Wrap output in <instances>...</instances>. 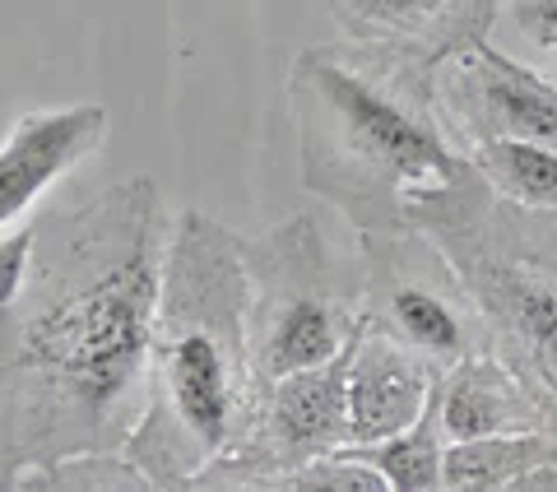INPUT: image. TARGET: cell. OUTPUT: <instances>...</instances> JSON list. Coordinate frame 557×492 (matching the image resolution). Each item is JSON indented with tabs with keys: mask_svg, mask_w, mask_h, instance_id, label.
<instances>
[{
	"mask_svg": "<svg viewBox=\"0 0 557 492\" xmlns=\"http://www.w3.org/2000/svg\"><path fill=\"white\" fill-rule=\"evenodd\" d=\"M172 223L153 177L33 223V266L0 303V483L126 446L149 399Z\"/></svg>",
	"mask_w": 557,
	"mask_h": 492,
	"instance_id": "1",
	"label": "cell"
},
{
	"mask_svg": "<svg viewBox=\"0 0 557 492\" xmlns=\"http://www.w3.org/2000/svg\"><path fill=\"white\" fill-rule=\"evenodd\" d=\"M284 94L302 190L358 233L413 227L474 172L442 102V70L405 51L358 38L311 42L293 57Z\"/></svg>",
	"mask_w": 557,
	"mask_h": 492,
	"instance_id": "2",
	"label": "cell"
},
{
	"mask_svg": "<svg viewBox=\"0 0 557 492\" xmlns=\"http://www.w3.org/2000/svg\"><path fill=\"white\" fill-rule=\"evenodd\" d=\"M260 391L242 233L205 209H182L168 242L149 399L121 451L145 469L153 492H190L200 469L247 436Z\"/></svg>",
	"mask_w": 557,
	"mask_h": 492,
	"instance_id": "3",
	"label": "cell"
},
{
	"mask_svg": "<svg viewBox=\"0 0 557 492\" xmlns=\"http://www.w3.org/2000/svg\"><path fill=\"white\" fill-rule=\"evenodd\" d=\"M413 227L460 266L487 321V348L530 385L557 432V209L502 200L474 168Z\"/></svg>",
	"mask_w": 557,
	"mask_h": 492,
	"instance_id": "4",
	"label": "cell"
},
{
	"mask_svg": "<svg viewBox=\"0 0 557 492\" xmlns=\"http://www.w3.org/2000/svg\"><path fill=\"white\" fill-rule=\"evenodd\" d=\"M247 266V335L260 385L321 367L368 330L362 266L330 246L317 214H288L265 233L242 237Z\"/></svg>",
	"mask_w": 557,
	"mask_h": 492,
	"instance_id": "5",
	"label": "cell"
},
{
	"mask_svg": "<svg viewBox=\"0 0 557 492\" xmlns=\"http://www.w3.org/2000/svg\"><path fill=\"white\" fill-rule=\"evenodd\" d=\"M358 266L372 330L418 348L442 372L487 348V321L474 293L432 233L423 227L358 233Z\"/></svg>",
	"mask_w": 557,
	"mask_h": 492,
	"instance_id": "6",
	"label": "cell"
},
{
	"mask_svg": "<svg viewBox=\"0 0 557 492\" xmlns=\"http://www.w3.org/2000/svg\"><path fill=\"white\" fill-rule=\"evenodd\" d=\"M348 358L354 348L270 381L256 399L247 436L200 469L190 492H270L274 479L348 446Z\"/></svg>",
	"mask_w": 557,
	"mask_h": 492,
	"instance_id": "7",
	"label": "cell"
},
{
	"mask_svg": "<svg viewBox=\"0 0 557 492\" xmlns=\"http://www.w3.org/2000/svg\"><path fill=\"white\" fill-rule=\"evenodd\" d=\"M442 102L465 145L530 139L557 149V84L487 42L442 65Z\"/></svg>",
	"mask_w": 557,
	"mask_h": 492,
	"instance_id": "8",
	"label": "cell"
},
{
	"mask_svg": "<svg viewBox=\"0 0 557 492\" xmlns=\"http://www.w3.org/2000/svg\"><path fill=\"white\" fill-rule=\"evenodd\" d=\"M102 139H108L102 102H70V108H42L10 121L0 145V223H20L65 172L102 149Z\"/></svg>",
	"mask_w": 557,
	"mask_h": 492,
	"instance_id": "9",
	"label": "cell"
},
{
	"mask_svg": "<svg viewBox=\"0 0 557 492\" xmlns=\"http://www.w3.org/2000/svg\"><path fill=\"white\" fill-rule=\"evenodd\" d=\"M344 38L405 51L432 70L487 42L502 0H325Z\"/></svg>",
	"mask_w": 557,
	"mask_h": 492,
	"instance_id": "10",
	"label": "cell"
},
{
	"mask_svg": "<svg viewBox=\"0 0 557 492\" xmlns=\"http://www.w3.org/2000/svg\"><path fill=\"white\" fill-rule=\"evenodd\" d=\"M442 367L381 330H362L348 358V446L423 423L442 391Z\"/></svg>",
	"mask_w": 557,
	"mask_h": 492,
	"instance_id": "11",
	"label": "cell"
},
{
	"mask_svg": "<svg viewBox=\"0 0 557 492\" xmlns=\"http://www.w3.org/2000/svg\"><path fill=\"white\" fill-rule=\"evenodd\" d=\"M432 418H437L446 442H479V436H511V432L548 428L534 391L493 348L456 362L442 377V391L432 399Z\"/></svg>",
	"mask_w": 557,
	"mask_h": 492,
	"instance_id": "12",
	"label": "cell"
},
{
	"mask_svg": "<svg viewBox=\"0 0 557 492\" xmlns=\"http://www.w3.org/2000/svg\"><path fill=\"white\" fill-rule=\"evenodd\" d=\"M446 436L437 428V418L413 423L395 436H381V442H354V446H339L344 455L372 465L381 479H386L395 492H437L442 488V473H446Z\"/></svg>",
	"mask_w": 557,
	"mask_h": 492,
	"instance_id": "13",
	"label": "cell"
},
{
	"mask_svg": "<svg viewBox=\"0 0 557 492\" xmlns=\"http://www.w3.org/2000/svg\"><path fill=\"white\" fill-rule=\"evenodd\" d=\"M469 158L502 200L557 209V149L530 145V139H474Z\"/></svg>",
	"mask_w": 557,
	"mask_h": 492,
	"instance_id": "14",
	"label": "cell"
},
{
	"mask_svg": "<svg viewBox=\"0 0 557 492\" xmlns=\"http://www.w3.org/2000/svg\"><path fill=\"white\" fill-rule=\"evenodd\" d=\"M5 492H153L126 451H94V455H70V460L24 469L20 479L0 483Z\"/></svg>",
	"mask_w": 557,
	"mask_h": 492,
	"instance_id": "15",
	"label": "cell"
},
{
	"mask_svg": "<svg viewBox=\"0 0 557 492\" xmlns=\"http://www.w3.org/2000/svg\"><path fill=\"white\" fill-rule=\"evenodd\" d=\"M28 266H33V223H24L20 233L5 227V237H0V303L24 284Z\"/></svg>",
	"mask_w": 557,
	"mask_h": 492,
	"instance_id": "16",
	"label": "cell"
},
{
	"mask_svg": "<svg viewBox=\"0 0 557 492\" xmlns=\"http://www.w3.org/2000/svg\"><path fill=\"white\" fill-rule=\"evenodd\" d=\"M511 20L525 42L557 51V0H511Z\"/></svg>",
	"mask_w": 557,
	"mask_h": 492,
	"instance_id": "17",
	"label": "cell"
}]
</instances>
